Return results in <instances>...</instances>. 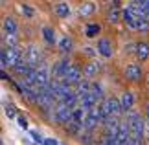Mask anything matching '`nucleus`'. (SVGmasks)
<instances>
[{
    "instance_id": "obj_15",
    "label": "nucleus",
    "mask_w": 149,
    "mask_h": 145,
    "mask_svg": "<svg viewBox=\"0 0 149 145\" xmlns=\"http://www.w3.org/2000/svg\"><path fill=\"white\" fill-rule=\"evenodd\" d=\"M13 70H15V74L22 75V77H28L30 74H33V72H35V68H31V66L28 65V62H26L24 59H22V61L19 62V65H17V66L13 68Z\"/></svg>"
},
{
    "instance_id": "obj_19",
    "label": "nucleus",
    "mask_w": 149,
    "mask_h": 145,
    "mask_svg": "<svg viewBox=\"0 0 149 145\" xmlns=\"http://www.w3.org/2000/svg\"><path fill=\"white\" fill-rule=\"evenodd\" d=\"M55 13L61 17V19H66L68 15H70V6L65 4V2H59L55 6Z\"/></svg>"
},
{
    "instance_id": "obj_11",
    "label": "nucleus",
    "mask_w": 149,
    "mask_h": 145,
    "mask_svg": "<svg viewBox=\"0 0 149 145\" xmlns=\"http://www.w3.org/2000/svg\"><path fill=\"white\" fill-rule=\"evenodd\" d=\"M120 101H122L123 112H131V110H133V105H134V96H133V92L125 90L123 94H122V97H120Z\"/></svg>"
},
{
    "instance_id": "obj_6",
    "label": "nucleus",
    "mask_w": 149,
    "mask_h": 145,
    "mask_svg": "<svg viewBox=\"0 0 149 145\" xmlns=\"http://www.w3.org/2000/svg\"><path fill=\"white\" fill-rule=\"evenodd\" d=\"M100 123H103L101 107H96V108H92V110L87 112V118H85V132H92Z\"/></svg>"
},
{
    "instance_id": "obj_18",
    "label": "nucleus",
    "mask_w": 149,
    "mask_h": 145,
    "mask_svg": "<svg viewBox=\"0 0 149 145\" xmlns=\"http://www.w3.org/2000/svg\"><path fill=\"white\" fill-rule=\"evenodd\" d=\"M72 48H74V42H72V39H70V37H66V35H65V37L59 40V50L63 51V53H70Z\"/></svg>"
},
{
    "instance_id": "obj_29",
    "label": "nucleus",
    "mask_w": 149,
    "mask_h": 145,
    "mask_svg": "<svg viewBox=\"0 0 149 145\" xmlns=\"http://www.w3.org/2000/svg\"><path fill=\"white\" fill-rule=\"evenodd\" d=\"M17 123H19L20 129H28V119L24 118V116H19V118H17Z\"/></svg>"
},
{
    "instance_id": "obj_31",
    "label": "nucleus",
    "mask_w": 149,
    "mask_h": 145,
    "mask_svg": "<svg viewBox=\"0 0 149 145\" xmlns=\"http://www.w3.org/2000/svg\"><path fill=\"white\" fill-rule=\"evenodd\" d=\"M44 145H59V143H57L55 138H46V140H44Z\"/></svg>"
},
{
    "instance_id": "obj_8",
    "label": "nucleus",
    "mask_w": 149,
    "mask_h": 145,
    "mask_svg": "<svg viewBox=\"0 0 149 145\" xmlns=\"http://www.w3.org/2000/svg\"><path fill=\"white\" fill-rule=\"evenodd\" d=\"M42 59L44 57H42V51H41L39 46H30V48L26 50V53H24V61L31 68H35V70H37V65L42 66Z\"/></svg>"
},
{
    "instance_id": "obj_20",
    "label": "nucleus",
    "mask_w": 149,
    "mask_h": 145,
    "mask_svg": "<svg viewBox=\"0 0 149 145\" xmlns=\"http://www.w3.org/2000/svg\"><path fill=\"white\" fill-rule=\"evenodd\" d=\"M42 37H44V40H46V42L48 44H55V31L54 30H52V28L50 26H44L42 28Z\"/></svg>"
},
{
    "instance_id": "obj_12",
    "label": "nucleus",
    "mask_w": 149,
    "mask_h": 145,
    "mask_svg": "<svg viewBox=\"0 0 149 145\" xmlns=\"http://www.w3.org/2000/svg\"><path fill=\"white\" fill-rule=\"evenodd\" d=\"M98 51L103 55V57H111L114 53V50H112V42L109 39H100L98 40Z\"/></svg>"
},
{
    "instance_id": "obj_17",
    "label": "nucleus",
    "mask_w": 149,
    "mask_h": 145,
    "mask_svg": "<svg viewBox=\"0 0 149 145\" xmlns=\"http://www.w3.org/2000/svg\"><path fill=\"white\" fill-rule=\"evenodd\" d=\"M122 17H123V22H125V24H127L129 28L136 30V17H134L133 13H131V9H129V8L122 11Z\"/></svg>"
},
{
    "instance_id": "obj_28",
    "label": "nucleus",
    "mask_w": 149,
    "mask_h": 145,
    "mask_svg": "<svg viewBox=\"0 0 149 145\" xmlns=\"http://www.w3.org/2000/svg\"><path fill=\"white\" fill-rule=\"evenodd\" d=\"M30 136H31V140L35 142V143H44V140L41 138V134H39L37 130H31V132H30Z\"/></svg>"
},
{
    "instance_id": "obj_7",
    "label": "nucleus",
    "mask_w": 149,
    "mask_h": 145,
    "mask_svg": "<svg viewBox=\"0 0 149 145\" xmlns=\"http://www.w3.org/2000/svg\"><path fill=\"white\" fill-rule=\"evenodd\" d=\"M70 68H72V65H70L68 59L57 61L54 65V68H52V81H65V77H66V74H68Z\"/></svg>"
},
{
    "instance_id": "obj_33",
    "label": "nucleus",
    "mask_w": 149,
    "mask_h": 145,
    "mask_svg": "<svg viewBox=\"0 0 149 145\" xmlns=\"http://www.w3.org/2000/svg\"><path fill=\"white\" fill-rule=\"evenodd\" d=\"M147 118H149V105H147Z\"/></svg>"
},
{
    "instance_id": "obj_10",
    "label": "nucleus",
    "mask_w": 149,
    "mask_h": 145,
    "mask_svg": "<svg viewBox=\"0 0 149 145\" xmlns=\"http://www.w3.org/2000/svg\"><path fill=\"white\" fill-rule=\"evenodd\" d=\"M142 75H144V72H142L140 65H129L127 68H125V77H127L129 81H133V83H138V81L142 79Z\"/></svg>"
},
{
    "instance_id": "obj_26",
    "label": "nucleus",
    "mask_w": 149,
    "mask_h": 145,
    "mask_svg": "<svg viewBox=\"0 0 149 145\" xmlns=\"http://www.w3.org/2000/svg\"><path fill=\"white\" fill-rule=\"evenodd\" d=\"M90 94L94 96V99H96V101H100V99H101V94H103L101 85H100V83H92V90H90Z\"/></svg>"
},
{
    "instance_id": "obj_25",
    "label": "nucleus",
    "mask_w": 149,
    "mask_h": 145,
    "mask_svg": "<svg viewBox=\"0 0 149 145\" xmlns=\"http://www.w3.org/2000/svg\"><path fill=\"white\" fill-rule=\"evenodd\" d=\"M116 138L118 134H103L100 145H116Z\"/></svg>"
},
{
    "instance_id": "obj_24",
    "label": "nucleus",
    "mask_w": 149,
    "mask_h": 145,
    "mask_svg": "<svg viewBox=\"0 0 149 145\" xmlns=\"http://www.w3.org/2000/svg\"><path fill=\"white\" fill-rule=\"evenodd\" d=\"M109 20H111V22H118V20H120L118 2H114V4H112V9H111V13H109Z\"/></svg>"
},
{
    "instance_id": "obj_3",
    "label": "nucleus",
    "mask_w": 149,
    "mask_h": 145,
    "mask_svg": "<svg viewBox=\"0 0 149 145\" xmlns=\"http://www.w3.org/2000/svg\"><path fill=\"white\" fill-rule=\"evenodd\" d=\"M127 125H129V130H131V138L138 140V142H144V119L140 118V114L129 112Z\"/></svg>"
},
{
    "instance_id": "obj_2",
    "label": "nucleus",
    "mask_w": 149,
    "mask_h": 145,
    "mask_svg": "<svg viewBox=\"0 0 149 145\" xmlns=\"http://www.w3.org/2000/svg\"><path fill=\"white\" fill-rule=\"evenodd\" d=\"M22 59L24 57L19 51V48H2L0 50V65H2V70H6L8 66L15 68Z\"/></svg>"
},
{
    "instance_id": "obj_27",
    "label": "nucleus",
    "mask_w": 149,
    "mask_h": 145,
    "mask_svg": "<svg viewBox=\"0 0 149 145\" xmlns=\"http://www.w3.org/2000/svg\"><path fill=\"white\" fill-rule=\"evenodd\" d=\"M4 112H6L8 118H15V107L13 105H6L4 107Z\"/></svg>"
},
{
    "instance_id": "obj_35",
    "label": "nucleus",
    "mask_w": 149,
    "mask_h": 145,
    "mask_svg": "<svg viewBox=\"0 0 149 145\" xmlns=\"http://www.w3.org/2000/svg\"><path fill=\"white\" fill-rule=\"evenodd\" d=\"M147 83H149V77H147Z\"/></svg>"
},
{
    "instance_id": "obj_21",
    "label": "nucleus",
    "mask_w": 149,
    "mask_h": 145,
    "mask_svg": "<svg viewBox=\"0 0 149 145\" xmlns=\"http://www.w3.org/2000/svg\"><path fill=\"white\" fill-rule=\"evenodd\" d=\"M100 24H94V22H90V24H87V28H85V35H87L88 39H92V37H96L100 33Z\"/></svg>"
},
{
    "instance_id": "obj_16",
    "label": "nucleus",
    "mask_w": 149,
    "mask_h": 145,
    "mask_svg": "<svg viewBox=\"0 0 149 145\" xmlns=\"http://www.w3.org/2000/svg\"><path fill=\"white\" fill-rule=\"evenodd\" d=\"M134 48H136L134 53H136V57H138L140 61H146L147 57H149V46H147L146 42H138Z\"/></svg>"
},
{
    "instance_id": "obj_5",
    "label": "nucleus",
    "mask_w": 149,
    "mask_h": 145,
    "mask_svg": "<svg viewBox=\"0 0 149 145\" xmlns=\"http://www.w3.org/2000/svg\"><path fill=\"white\" fill-rule=\"evenodd\" d=\"M72 107L70 105H63V103H57L54 108V121L59 125H70L72 121Z\"/></svg>"
},
{
    "instance_id": "obj_34",
    "label": "nucleus",
    "mask_w": 149,
    "mask_h": 145,
    "mask_svg": "<svg viewBox=\"0 0 149 145\" xmlns=\"http://www.w3.org/2000/svg\"><path fill=\"white\" fill-rule=\"evenodd\" d=\"M144 145H149V140H147V142H146V143H144Z\"/></svg>"
},
{
    "instance_id": "obj_14",
    "label": "nucleus",
    "mask_w": 149,
    "mask_h": 145,
    "mask_svg": "<svg viewBox=\"0 0 149 145\" xmlns=\"http://www.w3.org/2000/svg\"><path fill=\"white\" fill-rule=\"evenodd\" d=\"M2 26H4V33L6 35H17V20L15 19H11V17H6L4 22H2Z\"/></svg>"
},
{
    "instance_id": "obj_4",
    "label": "nucleus",
    "mask_w": 149,
    "mask_h": 145,
    "mask_svg": "<svg viewBox=\"0 0 149 145\" xmlns=\"http://www.w3.org/2000/svg\"><path fill=\"white\" fill-rule=\"evenodd\" d=\"M57 101V94H55V85L52 83L48 88H44L42 92H39V101H37V105L41 107L42 110H48L52 108V105Z\"/></svg>"
},
{
    "instance_id": "obj_32",
    "label": "nucleus",
    "mask_w": 149,
    "mask_h": 145,
    "mask_svg": "<svg viewBox=\"0 0 149 145\" xmlns=\"http://www.w3.org/2000/svg\"><path fill=\"white\" fill-rule=\"evenodd\" d=\"M0 77H2V81H11V79H9V75L6 74V70H2V72H0Z\"/></svg>"
},
{
    "instance_id": "obj_30",
    "label": "nucleus",
    "mask_w": 149,
    "mask_h": 145,
    "mask_svg": "<svg viewBox=\"0 0 149 145\" xmlns=\"http://www.w3.org/2000/svg\"><path fill=\"white\" fill-rule=\"evenodd\" d=\"M22 11H24V15H26V17H31V15H33V9H31L28 4H22Z\"/></svg>"
},
{
    "instance_id": "obj_9",
    "label": "nucleus",
    "mask_w": 149,
    "mask_h": 145,
    "mask_svg": "<svg viewBox=\"0 0 149 145\" xmlns=\"http://www.w3.org/2000/svg\"><path fill=\"white\" fill-rule=\"evenodd\" d=\"M83 72H81V68H79V66H76V65H72V68H70V70H68V74H66V77H65V83H68V85H70V86H74V85H81L83 83Z\"/></svg>"
},
{
    "instance_id": "obj_23",
    "label": "nucleus",
    "mask_w": 149,
    "mask_h": 145,
    "mask_svg": "<svg viewBox=\"0 0 149 145\" xmlns=\"http://www.w3.org/2000/svg\"><path fill=\"white\" fill-rule=\"evenodd\" d=\"M136 30H140V31H147L149 30L147 17H136Z\"/></svg>"
},
{
    "instance_id": "obj_22",
    "label": "nucleus",
    "mask_w": 149,
    "mask_h": 145,
    "mask_svg": "<svg viewBox=\"0 0 149 145\" xmlns=\"http://www.w3.org/2000/svg\"><path fill=\"white\" fill-rule=\"evenodd\" d=\"M94 11H96V4L87 2V4H83L81 8H79V15H81V17H88L90 13H94Z\"/></svg>"
},
{
    "instance_id": "obj_1",
    "label": "nucleus",
    "mask_w": 149,
    "mask_h": 145,
    "mask_svg": "<svg viewBox=\"0 0 149 145\" xmlns=\"http://www.w3.org/2000/svg\"><path fill=\"white\" fill-rule=\"evenodd\" d=\"M123 112L122 108V101L116 99V97H107L101 105V118H103V123L109 119V118H118L120 114Z\"/></svg>"
},
{
    "instance_id": "obj_13",
    "label": "nucleus",
    "mask_w": 149,
    "mask_h": 145,
    "mask_svg": "<svg viewBox=\"0 0 149 145\" xmlns=\"http://www.w3.org/2000/svg\"><path fill=\"white\" fill-rule=\"evenodd\" d=\"M100 70H101V62L100 61H92V62H88V65L83 68V74H85V77L92 79L96 74H100Z\"/></svg>"
}]
</instances>
